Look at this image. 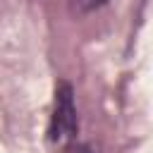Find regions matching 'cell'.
I'll use <instances>...</instances> for the list:
<instances>
[{
    "instance_id": "1",
    "label": "cell",
    "mask_w": 153,
    "mask_h": 153,
    "mask_svg": "<svg viewBox=\"0 0 153 153\" xmlns=\"http://www.w3.org/2000/svg\"><path fill=\"white\" fill-rule=\"evenodd\" d=\"M79 131V117H76V105H74V88L67 81H60L55 86V103H53V115L48 124V141L55 146H67L76 139Z\"/></svg>"
},
{
    "instance_id": "2",
    "label": "cell",
    "mask_w": 153,
    "mask_h": 153,
    "mask_svg": "<svg viewBox=\"0 0 153 153\" xmlns=\"http://www.w3.org/2000/svg\"><path fill=\"white\" fill-rule=\"evenodd\" d=\"M108 0H72V12H76V14H88V12H93V10H98V7H103Z\"/></svg>"
},
{
    "instance_id": "3",
    "label": "cell",
    "mask_w": 153,
    "mask_h": 153,
    "mask_svg": "<svg viewBox=\"0 0 153 153\" xmlns=\"http://www.w3.org/2000/svg\"><path fill=\"white\" fill-rule=\"evenodd\" d=\"M69 153H91V146H88V143H79V146L72 148Z\"/></svg>"
}]
</instances>
